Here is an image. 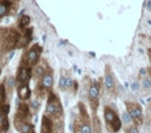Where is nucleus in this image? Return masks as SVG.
I'll return each mask as SVG.
<instances>
[{
  "label": "nucleus",
  "instance_id": "obj_18",
  "mask_svg": "<svg viewBox=\"0 0 151 133\" xmlns=\"http://www.w3.org/2000/svg\"><path fill=\"white\" fill-rule=\"evenodd\" d=\"M33 128H34V126L32 124H30V123H28V122H24L23 124L20 126L19 131L21 133H31L32 131H33Z\"/></svg>",
  "mask_w": 151,
  "mask_h": 133
},
{
  "label": "nucleus",
  "instance_id": "obj_3",
  "mask_svg": "<svg viewBox=\"0 0 151 133\" xmlns=\"http://www.w3.org/2000/svg\"><path fill=\"white\" fill-rule=\"evenodd\" d=\"M42 47H40V45L35 44L34 46H32L29 50L27 51L25 57H24V65L28 67V68H32L35 67L37 65L38 60H40V56L42 54Z\"/></svg>",
  "mask_w": 151,
  "mask_h": 133
},
{
  "label": "nucleus",
  "instance_id": "obj_24",
  "mask_svg": "<svg viewBox=\"0 0 151 133\" xmlns=\"http://www.w3.org/2000/svg\"><path fill=\"white\" fill-rule=\"evenodd\" d=\"M125 133H140V132H139V129L136 126H130L125 130Z\"/></svg>",
  "mask_w": 151,
  "mask_h": 133
},
{
  "label": "nucleus",
  "instance_id": "obj_12",
  "mask_svg": "<svg viewBox=\"0 0 151 133\" xmlns=\"http://www.w3.org/2000/svg\"><path fill=\"white\" fill-rule=\"evenodd\" d=\"M16 78L14 76H9L5 78V81H4V85H5V89H6V93L9 94H12L14 91V87L16 86Z\"/></svg>",
  "mask_w": 151,
  "mask_h": 133
},
{
  "label": "nucleus",
  "instance_id": "obj_2",
  "mask_svg": "<svg viewBox=\"0 0 151 133\" xmlns=\"http://www.w3.org/2000/svg\"><path fill=\"white\" fill-rule=\"evenodd\" d=\"M104 118H105L106 126H107L109 131L116 133L121 129V120L118 116L117 112L110 106H106L105 109H104Z\"/></svg>",
  "mask_w": 151,
  "mask_h": 133
},
{
  "label": "nucleus",
  "instance_id": "obj_8",
  "mask_svg": "<svg viewBox=\"0 0 151 133\" xmlns=\"http://www.w3.org/2000/svg\"><path fill=\"white\" fill-rule=\"evenodd\" d=\"M40 133H53V120L51 116H47L46 113L42 118Z\"/></svg>",
  "mask_w": 151,
  "mask_h": 133
},
{
  "label": "nucleus",
  "instance_id": "obj_9",
  "mask_svg": "<svg viewBox=\"0 0 151 133\" xmlns=\"http://www.w3.org/2000/svg\"><path fill=\"white\" fill-rule=\"evenodd\" d=\"M32 33H33V29L32 28H24L23 36H21L19 41V47H25L27 44H29L32 40Z\"/></svg>",
  "mask_w": 151,
  "mask_h": 133
},
{
  "label": "nucleus",
  "instance_id": "obj_17",
  "mask_svg": "<svg viewBox=\"0 0 151 133\" xmlns=\"http://www.w3.org/2000/svg\"><path fill=\"white\" fill-rule=\"evenodd\" d=\"M30 23V17L27 15H23L20 17L19 21H18V26H19L21 29H24L26 28Z\"/></svg>",
  "mask_w": 151,
  "mask_h": 133
},
{
  "label": "nucleus",
  "instance_id": "obj_20",
  "mask_svg": "<svg viewBox=\"0 0 151 133\" xmlns=\"http://www.w3.org/2000/svg\"><path fill=\"white\" fill-rule=\"evenodd\" d=\"M9 130V121L7 116H4L2 123L0 124V133H7Z\"/></svg>",
  "mask_w": 151,
  "mask_h": 133
},
{
  "label": "nucleus",
  "instance_id": "obj_5",
  "mask_svg": "<svg viewBox=\"0 0 151 133\" xmlns=\"http://www.w3.org/2000/svg\"><path fill=\"white\" fill-rule=\"evenodd\" d=\"M99 95H101V84L97 81H93V83L90 85L88 91V98L89 103L92 108L93 112L96 111L99 104Z\"/></svg>",
  "mask_w": 151,
  "mask_h": 133
},
{
  "label": "nucleus",
  "instance_id": "obj_32",
  "mask_svg": "<svg viewBox=\"0 0 151 133\" xmlns=\"http://www.w3.org/2000/svg\"><path fill=\"white\" fill-rule=\"evenodd\" d=\"M31 133H35V132H34V131H32V132Z\"/></svg>",
  "mask_w": 151,
  "mask_h": 133
},
{
  "label": "nucleus",
  "instance_id": "obj_4",
  "mask_svg": "<svg viewBox=\"0 0 151 133\" xmlns=\"http://www.w3.org/2000/svg\"><path fill=\"white\" fill-rule=\"evenodd\" d=\"M125 105L134 125L141 126L143 124V111L141 105L139 103H136V102H125Z\"/></svg>",
  "mask_w": 151,
  "mask_h": 133
},
{
  "label": "nucleus",
  "instance_id": "obj_7",
  "mask_svg": "<svg viewBox=\"0 0 151 133\" xmlns=\"http://www.w3.org/2000/svg\"><path fill=\"white\" fill-rule=\"evenodd\" d=\"M105 87L106 89H108L109 92H113L115 89V80H114L113 74H112L111 69L109 68V65L106 67V71H105Z\"/></svg>",
  "mask_w": 151,
  "mask_h": 133
},
{
  "label": "nucleus",
  "instance_id": "obj_25",
  "mask_svg": "<svg viewBox=\"0 0 151 133\" xmlns=\"http://www.w3.org/2000/svg\"><path fill=\"white\" fill-rule=\"evenodd\" d=\"M31 107H32V109L37 110L38 108H40V102H38L36 99L31 100Z\"/></svg>",
  "mask_w": 151,
  "mask_h": 133
},
{
  "label": "nucleus",
  "instance_id": "obj_14",
  "mask_svg": "<svg viewBox=\"0 0 151 133\" xmlns=\"http://www.w3.org/2000/svg\"><path fill=\"white\" fill-rule=\"evenodd\" d=\"M46 69H45L44 65L40 63V65H36L34 67L33 70V77L35 79H42V77L46 74Z\"/></svg>",
  "mask_w": 151,
  "mask_h": 133
},
{
  "label": "nucleus",
  "instance_id": "obj_30",
  "mask_svg": "<svg viewBox=\"0 0 151 133\" xmlns=\"http://www.w3.org/2000/svg\"><path fill=\"white\" fill-rule=\"evenodd\" d=\"M0 74H1V69H0Z\"/></svg>",
  "mask_w": 151,
  "mask_h": 133
},
{
  "label": "nucleus",
  "instance_id": "obj_28",
  "mask_svg": "<svg viewBox=\"0 0 151 133\" xmlns=\"http://www.w3.org/2000/svg\"><path fill=\"white\" fill-rule=\"evenodd\" d=\"M3 118H4V116H3V114L1 113V112H0V124H1V123H2Z\"/></svg>",
  "mask_w": 151,
  "mask_h": 133
},
{
  "label": "nucleus",
  "instance_id": "obj_22",
  "mask_svg": "<svg viewBox=\"0 0 151 133\" xmlns=\"http://www.w3.org/2000/svg\"><path fill=\"white\" fill-rule=\"evenodd\" d=\"M9 110H11V105L9 104H3L1 107H0V112L3 114L4 116H9Z\"/></svg>",
  "mask_w": 151,
  "mask_h": 133
},
{
  "label": "nucleus",
  "instance_id": "obj_1",
  "mask_svg": "<svg viewBox=\"0 0 151 133\" xmlns=\"http://www.w3.org/2000/svg\"><path fill=\"white\" fill-rule=\"evenodd\" d=\"M21 34L19 31L14 28H9L3 33H0V47L4 52H9L11 50H15L17 45L19 44Z\"/></svg>",
  "mask_w": 151,
  "mask_h": 133
},
{
  "label": "nucleus",
  "instance_id": "obj_26",
  "mask_svg": "<svg viewBox=\"0 0 151 133\" xmlns=\"http://www.w3.org/2000/svg\"><path fill=\"white\" fill-rule=\"evenodd\" d=\"M130 89H132V91H138L139 89V83L138 82H132V85H130Z\"/></svg>",
  "mask_w": 151,
  "mask_h": 133
},
{
  "label": "nucleus",
  "instance_id": "obj_16",
  "mask_svg": "<svg viewBox=\"0 0 151 133\" xmlns=\"http://www.w3.org/2000/svg\"><path fill=\"white\" fill-rule=\"evenodd\" d=\"M92 133H101V122H99V118H97V116L93 114V120H92Z\"/></svg>",
  "mask_w": 151,
  "mask_h": 133
},
{
  "label": "nucleus",
  "instance_id": "obj_21",
  "mask_svg": "<svg viewBox=\"0 0 151 133\" xmlns=\"http://www.w3.org/2000/svg\"><path fill=\"white\" fill-rule=\"evenodd\" d=\"M122 122L126 125L130 124V123L132 122V116H130V114L128 113V111H124L123 113H122Z\"/></svg>",
  "mask_w": 151,
  "mask_h": 133
},
{
  "label": "nucleus",
  "instance_id": "obj_19",
  "mask_svg": "<svg viewBox=\"0 0 151 133\" xmlns=\"http://www.w3.org/2000/svg\"><path fill=\"white\" fill-rule=\"evenodd\" d=\"M6 89H5L4 82L0 84V107L5 104V100H6Z\"/></svg>",
  "mask_w": 151,
  "mask_h": 133
},
{
  "label": "nucleus",
  "instance_id": "obj_15",
  "mask_svg": "<svg viewBox=\"0 0 151 133\" xmlns=\"http://www.w3.org/2000/svg\"><path fill=\"white\" fill-rule=\"evenodd\" d=\"M73 85V80L67 76H61L59 80V87L61 89H66Z\"/></svg>",
  "mask_w": 151,
  "mask_h": 133
},
{
  "label": "nucleus",
  "instance_id": "obj_23",
  "mask_svg": "<svg viewBox=\"0 0 151 133\" xmlns=\"http://www.w3.org/2000/svg\"><path fill=\"white\" fill-rule=\"evenodd\" d=\"M142 85H143V89H151V79L148 78V77H145V78L143 79Z\"/></svg>",
  "mask_w": 151,
  "mask_h": 133
},
{
  "label": "nucleus",
  "instance_id": "obj_31",
  "mask_svg": "<svg viewBox=\"0 0 151 133\" xmlns=\"http://www.w3.org/2000/svg\"><path fill=\"white\" fill-rule=\"evenodd\" d=\"M149 73H150V74H151V70H150V71H149Z\"/></svg>",
  "mask_w": 151,
  "mask_h": 133
},
{
  "label": "nucleus",
  "instance_id": "obj_13",
  "mask_svg": "<svg viewBox=\"0 0 151 133\" xmlns=\"http://www.w3.org/2000/svg\"><path fill=\"white\" fill-rule=\"evenodd\" d=\"M11 1L9 0H0V18L4 17L9 13Z\"/></svg>",
  "mask_w": 151,
  "mask_h": 133
},
{
  "label": "nucleus",
  "instance_id": "obj_6",
  "mask_svg": "<svg viewBox=\"0 0 151 133\" xmlns=\"http://www.w3.org/2000/svg\"><path fill=\"white\" fill-rule=\"evenodd\" d=\"M32 77V68H28V67H25V65H21L18 70L17 73V82L19 84H25V83H28V81L31 79Z\"/></svg>",
  "mask_w": 151,
  "mask_h": 133
},
{
  "label": "nucleus",
  "instance_id": "obj_27",
  "mask_svg": "<svg viewBox=\"0 0 151 133\" xmlns=\"http://www.w3.org/2000/svg\"><path fill=\"white\" fill-rule=\"evenodd\" d=\"M146 7H147V9H148V11H151V0H148V1H147Z\"/></svg>",
  "mask_w": 151,
  "mask_h": 133
},
{
  "label": "nucleus",
  "instance_id": "obj_11",
  "mask_svg": "<svg viewBox=\"0 0 151 133\" xmlns=\"http://www.w3.org/2000/svg\"><path fill=\"white\" fill-rule=\"evenodd\" d=\"M53 82H54V79H53V75L51 73L47 72L44 76L40 79V85L42 87H45L46 89H50L53 86Z\"/></svg>",
  "mask_w": 151,
  "mask_h": 133
},
{
  "label": "nucleus",
  "instance_id": "obj_29",
  "mask_svg": "<svg viewBox=\"0 0 151 133\" xmlns=\"http://www.w3.org/2000/svg\"><path fill=\"white\" fill-rule=\"evenodd\" d=\"M9 1H11V2H13V1H15V0H9Z\"/></svg>",
  "mask_w": 151,
  "mask_h": 133
},
{
  "label": "nucleus",
  "instance_id": "obj_10",
  "mask_svg": "<svg viewBox=\"0 0 151 133\" xmlns=\"http://www.w3.org/2000/svg\"><path fill=\"white\" fill-rule=\"evenodd\" d=\"M18 96L21 100H28L31 97V91H30L28 83L25 84H19L18 87Z\"/></svg>",
  "mask_w": 151,
  "mask_h": 133
}]
</instances>
